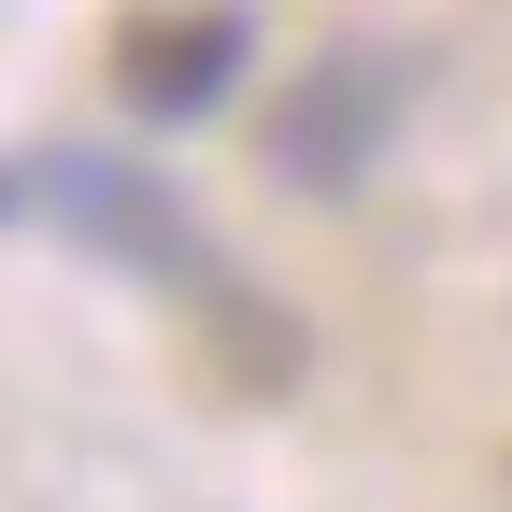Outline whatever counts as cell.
Returning <instances> with one entry per match:
<instances>
[{
	"mask_svg": "<svg viewBox=\"0 0 512 512\" xmlns=\"http://www.w3.org/2000/svg\"><path fill=\"white\" fill-rule=\"evenodd\" d=\"M228 72H242V15H143V29L114 43V86L143 100V114H200Z\"/></svg>",
	"mask_w": 512,
	"mask_h": 512,
	"instance_id": "6da1fadb",
	"label": "cell"
},
{
	"mask_svg": "<svg viewBox=\"0 0 512 512\" xmlns=\"http://www.w3.org/2000/svg\"><path fill=\"white\" fill-rule=\"evenodd\" d=\"M370 128H384V86H356V72H328V86H299V100L271 114V157H285L299 185H342V171L370 157Z\"/></svg>",
	"mask_w": 512,
	"mask_h": 512,
	"instance_id": "7a4b0ae2",
	"label": "cell"
}]
</instances>
